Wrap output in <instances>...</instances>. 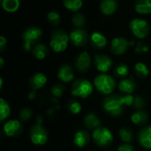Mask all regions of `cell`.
Here are the masks:
<instances>
[{
    "instance_id": "19",
    "label": "cell",
    "mask_w": 151,
    "mask_h": 151,
    "mask_svg": "<svg viewBox=\"0 0 151 151\" xmlns=\"http://www.w3.org/2000/svg\"><path fill=\"white\" fill-rule=\"evenodd\" d=\"M118 9L117 0H102L100 3V10L104 15L110 16L115 13Z\"/></svg>"
},
{
    "instance_id": "7",
    "label": "cell",
    "mask_w": 151,
    "mask_h": 151,
    "mask_svg": "<svg viewBox=\"0 0 151 151\" xmlns=\"http://www.w3.org/2000/svg\"><path fill=\"white\" fill-rule=\"evenodd\" d=\"M113 134L111 131L107 127H98L93 130L92 139L94 142L102 148L109 147L113 142Z\"/></svg>"
},
{
    "instance_id": "21",
    "label": "cell",
    "mask_w": 151,
    "mask_h": 151,
    "mask_svg": "<svg viewBox=\"0 0 151 151\" xmlns=\"http://www.w3.org/2000/svg\"><path fill=\"white\" fill-rule=\"evenodd\" d=\"M83 122H84L85 127L89 130H95V129L100 127V125H101V120H100L99 117L96 114L92 113V112L88 113L85 116Z\"/></svg>"
},
{
    "instance_id": "27",
    "label": "cell",
    "mask_w": 151,
    "mask_h": 151,
    "mask_svg": "<svg viewBox=\"0 0 151 151\" xmlns=\"http://www.w3.org/2000/svg\"><path fill=\"white\" fill-rule=\"evenodd\" d=\"M11 114V108L9 104L4 99L0 98V121H4Z\"/></svg>"
},
{
    "instance_id": "8",
    "label": "cell",
    "mask_w": 151,
    "mask_h": 151,
    "mask_svg": "<svg viewBox=\"0 0 151 151\" xmlns=\"http://www.w3.org/2000/svg\"><path fill=\"white\" fill-rule=\"evenodd\" d=\"M129 27L133 35L139 39L146 38L150 32V27L149 23L142 19H132L129 24Z\"/></svg>"
},
{
    "instance_id": "34",
    "label": "cell",
    "mask_w": 151,
    "mask_h": 151,
    "mask_svg": "<svg viewBox=\"0 0 151 151\" xmlns=\"http://www.w3.org/2000/svg\"><path fill=\"white\" fill-rule=\"evenodd\" d=\"M68 111L72 113V114H79L81 111V104L78 102V101H75V100H73V101H70L69 104H68Z\"/></svg>"
},
{
    "instance_id": "24",
    "label": "cell",
    "mask_w": 151,
    "mask_h": 151,
    "mask_svg": "<svg viewBox=\"0 0 151 151\" xmlns=\"http://www.w3.org/2000/svg\"><path fill=\"white\" fill-rule=\"evenodd\" d=\"M134 8L140 14H150L151 0H136Z\"/></svg>"
},
{
    "instance_id": "4",
    "label": "cell",
    "mask_w": 151,
    "mask_h": 151,
    "mask_svg": "<svg viewBox=\"0 0 151 151\" xmlns=\"http://www.w3.org/2000/svg\"><path fill=\"white\" fill-rule=\"evenodd\" d=\"M42 35V31L37 27H30L22 34L23 48L26 51L32 50L35 45L37 44Z\"/></svg>"
},
{
    "instance_id": "25",
    "label": "cell",
    "mask_w": 151,
    "mask_h": 151,
    "mask_svg": "<svg viewBox=\"0 0 151 151\" xmlns=\"http://www.w3.org/2000/svg\"><path fill=\"white\" fill-rule=\"evenodd\" d=\"M2 8L7 12H15L20 6V0H0Z\"/></svg>"
},
{
    "instance_id": "15",
    "label": "cell",
    "mask_w": 151,
    "mask_h": 151,
    "mask_svg": "<svg viewBox=\"0 0 151 151\" xmlns=\"http://www.w3.org/2000/svg\"><path fill=\"white\" fill-rule=\"evenodd\" d=\"M138 142L142 147L151 150V125L144 127L139 132Z\"/></svg>"
},
{
    "instance_id": "32",
    "label": "cell",
    "mask_w": 151,
    "mask_h": 151,
    "mask_svg": "<svg viewBox=\"0 0 151 151\" xmlns=\"http://www.w3.org/2000/svg\"><path fill=\"white\" fill-rule=\"evenodd\" d=\"M47 19H48L49 23L54 27L58 26L60 23V20H61V17H60L59 13L58 12H55V11L50 12L47 15Z\"/></svg>"
},
{
    "instance_id": "35",
    "label": "cell",
    "mask_w": 151,
    "mask_h": 151,
    "mask_svg": "<svg viewBox=\"0 0 151 151\" xmlns=\"http://www.w3.org/2000/svg\"><path fill=\"white\" fill-rule=\"evenodd\" d=\"M50 92L54 97H61L63 93L65 92V87L61 84H56L51 88Z\"/></svg>"
},
{
    "instance_id": "38",
    "label": "cell",
    "mask_w": 151,
    "mask_h": 151,
    "mask_svg": "<svg viewBox=\"0 0 151 151\" xmlns=\"http://www.w3.org/2000/svg\"><path fill=\"white\" fill-rule=\"evenodd\" d=\"M6 47H7V40L5 39L4 36L1 35L0 36V50L1 51L4 50Z\"/></svg>"
},
{
    "instance_id": "3",
    "label": "cell",
    "mask_w": 151,
    "mask_h": 151,
    "mask_svg": "<svg viewBox=\"0 0 151 151\" xmlns=\"http://www.w3.org/2000/svg\"><path fill=\"white\" fill-rule=\"evenodd\" d=\"M70 37L69 35L63 30H55L51 33L50 46L54 52L60 53L66 50Z\"/></svg>"
},
{
    "instance_id": "1",
    "label": "cell",
    "mask_w": 151,
    "mask_h": 151,
    "mask_svg": "<svg viewBox=\"0 0 151 151\" xmlns=\"http://www.w3.org/2000/svg\"><path fill=\"white\" fill-rule=\"evenodd\" d=\"M134 96L132 95L119 96L113 95L107 96L103 103L104 110L112 117H119L125 106H132Z\"/></svg>"
},
{
    "instance_id": "9",
    "label": "cell",
    "mask_w": 151,
    "mask_h": 151,
    "mask_svg": "<svg viewBox=\"0 0 151 151\" xmlns=\"http://www.w3.org/2000/svg\"><path fill=\"white\" fill-rule=\"evenodd\" d=\"M72 43L76 47H81L88 42V34L83 28H74L69 34Z\"/></svg>"
},
{
    "instance_id": "16",
    "label": "cell",
    "mask_w": 151,
    "mask_h": 151,
    "mask_svg": "<svg viewBox=\"0 0 151 151\" xmlns=\"http://www.w3.org/2000/svg\"><path fill=\"white\" fill-rule=\"evenodd\" d=\"M90 141V134L87 130L81 129L77 131L73 136V144L78 148H84L86 147Z\"/></svg>"
},
{
    "instance_id": "33",
    "label": "cell",
    "mask_w": 151,
    "mask_h": 151,
    "mask_svg": "<svg viewBox=\"0 0 151 151\" xmlns=\"http://www.w3.org/2000/svg\"><path fill=\"white\" fill-rule=\"evenodd\" d=\"M32 116H33V111L29 107H25L19 111V117L21 121H27L32 118Z\"/></svg>"
},
{
    "instance_id": "13",
    "label": "cell",
    "mask_w": 151,
    "mask_h": 151,
    "mask_svg": "<svg viewBox=\"0 0 151 151\" xmlns=\"http://www.w3.org/2000/svg\"><path fill=\"white\" fill-rule=\"evenodd\" d=\"M129 42L124 37H116L111 41V52L116 55L119 56L127 52L128 50Z\"/></svg>"
},
{
    "instance_id": "23",
    "label": "cell",
    "mask_w": 151,
    "mask_h": 151,
    "mask_svg": "<svg viewBox=\"0 0 151 151\" xmlns=\"http://www.w3.org/2000/svg\"><path fill=\"white\" fill-rule=\"evenodd\" d=\"M32 54L37 59H44L49 54V49L45 44L37 43L32 49Z\"/></svg>"
},
{
    "instance_id": "17",
    "label": "cell",
    "mask_w": 151,
    "mask_h": 151,
    "mask_svg": "<svg viewBox=\"0 0 151 151\" xmlns=\"http://www.w3.org/2000/svg\"><path fill=\"white\" fill-rule=\"evenodd\" d=\"M120 92L125 95H132L136 89V83L132 78H125L121 80L118 85Z\"/></svg>"
},
{
    "instance_id": "11",
    "label": "cell",
    "mask_w": 151,
    "mask_h": 151,
    "mask_svg": "<svg viewBox=\"0 0 151 151\" xmlns=\"http://www.w3.org/2000/svg\"><path fill=\"white\" fill-rule=\"evenodd\" d=\"M3 131L8 137H16L22 133V125L18 119H11L4 124Z\"/></svg>"
},
{
    "instance_id": "5",
    "label": "cell",
    "mask_w": 151,
    "mask_h": 151,
    "mask_svg": "<svg viewBox=\"0 0 151 151\" xmlns=\"http://www.w3.org/2000/svg\"><path fill=\"white\" fill-rule=\"evenodd\" d=\"M30 141L35 146H42L46 144L49 139L46 128L42 125V120L39 119L30 129Z\"/></svg>"
},
{
    "instance_id": "22",
    "label": "cell",
    "mask_w": 151,
    "mask_h": 151,
    "mask_svg": "<svg viewBox=\"0 0 151 151\" xmlns=\"http://www.w3.org/2000/svg\"><path fill=\"white\" fill-rule=\"evenodd\" d=\"M131 121L133 124L136 126H139V127L144 126L149 121V115L146 111L142 110H137L132 114Z\"/></svg>"
},
{
    "instance_id": "6",
    "label": "cell",
    "mask_w": 151,
    "mask_h": 151,
    "mask_svg": "<svg viewBox=\"0 0 151 151\" xmlns=\"http://www.w3.org/2000/svg\"><path fill=\"white\" fill-rule=\"evenodd\" d=\"M93 88V85L88 80L78 79L73 83L71 93L75 97L87 98L92 94Z\"/></svg>"
},
{
    "instance_id": "2",
    "label": "cell",
    "mask_w": 151,
    "mask_h": 151,
    "mask_svg": "<svg viewBox=\"0 0 151 151\" xmlns=\"http://www.w3.org/2000/svg\"><path fill=\"white\" fill-rule=\"evenodd\" d=\"M94 86L101 94L111 95L116 88V81L111 75L101 73L96 75L94 79Z\"/></svg>"
},
{
    "instance_id": "39",
    "label": "cell",
    "mask_w": 151,
    "mask_h": 151,
    "mask_svg": "<svg viewBox=\"0 0 151 151\" xmlns=\"http://www.w3.org/2000/svg\"><path fill=\"white\" fill-rule=\"evenodd\" d=\"M27 97H28L29 100H34V99L36 97V92H35V90L31 91V92L29 93V95L27 96Z\"/></svg>"
},
{
    "instance_id": "41",
    "label": "cell",
    "mask_w": 151,
    "mask_h": 151,
    "mask_svg": "<svg viewBox=\"0 0 151 151\" xmlns=\"http://www.w3.org/2000/svg\"><path fill=\"white\" fill-rule=\"evenodd\" d=\"M88 151H90V150H88Z\"/></svg>"
},
{
    "instance_id": "12",
    "label": "cell",
    "mask_w": 151,
    "mask_h": 151,
    "mask_svg": "<svg viewBox=\"0 0 151 151\" xmlns=\"http://www.w3.org/2000/svg\"><path fill=\"white\" fill-rule=\"evenodd\" d=\"M91 66V58L87 51L80 53L74 60V67L79 73H86Z\"/></svg>"
},
{
    "instance_id": "10",
    "label": "cell",
    "mask_w": 151,
    "mask_h": 151,
    "mask_svg": "<svg viewBox=\"0 0 151 151\" xmlns=\"http://www.w3.org/2000/svg\"><path fill=\"white\" fill-rule=\"evenodd\" d=\"M94 64L96 70L102 73H108L113 66L112 59L107 55H95Z\"/></svg>"
},
{
    "instance_id": "14",
    "label": "cell",
    "mask_w": 151,
    "mask_h": 151,
    "mask_svg": "<svg viewBox=\"0 0 151 151\" xmlns=\"http://www.w3.org/2000/svg\"><path fill=\"white\" fill-rule=\"evenodd\" d=\"M58 78L64 83H68L73 81L74 72L72 66L67 64L62 65L58 71Z\"/></svg>"
},
{
    "instance_id": "30",
    "label": "cell",
    "mask_w": 151,
    "mask_h": 151,
    "mask_svg": "<svg viewBox=\"0 0 151 151\" xmlns=\"http://www.w3.org/2000/svg\"><path fill=\"white\" fill-rule=\"evenodd\" d=\"M134 72H135L136 75L141 78H146L150 73V70H149L148 66L142 62H138L135 64Z\"/></svg>"
},
{
    "instance_id": "28",
    "label": "cell",
    "mask_w": 151,
    "mask_h": 151,
    "mask_svg": "<svg viewBox=\"0 0 151 151\" xmlns=\"http://www.w3.org/2000/svg\"><path fill=\"white\" fill-rule=\"evenodd\" d=\"M64 6L73 12H77L82 6V0H63Z\"/></svg>"
},
{
    "instance_id": "36",
    "label": "cell",
    "mask_w": 151,
    "mask_h": 151,
    "mask_svg": "<svg viewBox=\"0 0 151 151\" xmlns=\"http://www.w3.org/2000/svg\"><path fill=\"white\" fill-rule=\"evenodd\" d=\"M145 105V101L142 96H134V102H133V107L136 110H141Z\"/></svg>"
},
{
    "instance_id": "29",
    "label": "cell",
    "mask_w": 151,
    "mask_h": 151,
    "mask_svg": "<svg viewBox=\"0 0 151 151\" xmlns=\"http://www.w3.org/2000/svg\"><path fill=\"white\" fill-rule=\"evenodd\" d=\"M72 22L77 28H82L86 26V17L81 12H75L72 17Z\"/></svg>"
},
{
    "instance_id": "26",
    "label": "cell",
    "mask_w": 151,
    "mask_h": 151,
    "mask_svg": "<svg viewBox=\"0 0 151 151\" xmlns=\"http://www.w3.org/2000/svg\"><path fill=\"white\" fill-rule=\"evenodd\" d=\"M119 136L120 138V140L123 142L126 143H129L132 142L134 141V133L130 128L127 127H122L119 130Z\"/></svg>"
},
{
    "instance_id": "31",
    "label": "cell",
    "mask_w": 151,
    "mask_h": 151,
    "mask_svg": "<svg viewBox=\"0 0 151 151\" xmlns=\"http://www.w3.org/2000/svg\"><path fill=\"white\" fill-rule=\"evenodd\" d=\"M114 73H115V75L116 76L120 77V78H123V77L127 76V74L129 73V68H128L127 65H126L124 63H120V64H119L115 67Z\"/></svg>"
},
{
    "instance_id": "37",
    "label": "cell",
    "mask_w": 151,
    "mask_h": 151,
    "mask_svg": "<svg viewBox=\"0 0 151 151\" xmlns=\"http://www.w3.org/2000/svg\"><path fill=\"white\" fill-rule=\"evenodd\" d=\"M118 151H135V149L133 145L123 142L118 147Z\"/></svg>"
},
{
    "instance_id": "40",
    "label": "cell",
    "mask_w": 151,
    "mask_h": 151,
    "mask_svg": "<svg viewBox=\"0 0 151 151\" xmlns=\"http://www.w3.org/2000/svg\"><path fill=\"white\" fill-rule=\"evenodd\" d=\"M3 66H4V58L1 57L0 58V68H3Z\"/></svg>"
},
{
    "instance_id": "18",
    "label": "cell",
    "mask_w": 151,
    "mask_h": 151,
    "mask_svg": "<svg viewBox=\"0 0 151 151\" xmlns=\"http://www.w3.org/2000/svg\"><path fill=\"white\" fill-rule=\"evenodd\" d=\"M46 83H47V77L42 73H35L29 81V84L31 88H33V90L35 91L43 88L46 85Z\"/></svg>"
},
{
    "instance_id": "20",
    "label": "cell",
    "mask_w": 151,
    "mask_h": 151,
    "mask_svg": "<svg viewBox=\"0 0 151 151\" xmlns=\"http://www.w3.org/2000/svg\"><path fill=\"white\" fill-rule=\"evenodd\" d=\"M90 43L96 50H103L107 45V38L99 32H94L90 35Z\"/></svg>"
}]
</instances>
